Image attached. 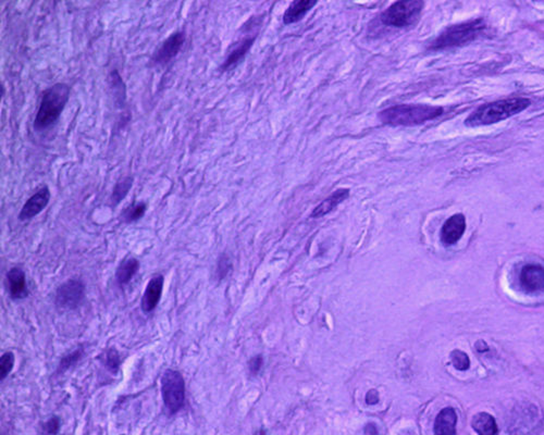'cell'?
Instances as JSON below:
<instances>
[{
    "mask_svg": "<svg viewBox=\"0 0 544 435\" xmlns=\"http://www.w3.org/2000/svg\"><path fill=\"white\" fill-rule=\"evenodd\" d=\"M255 39H256V36L245 37V39H241L238 43L234 44L233 47H232L231 53L226 57V61H224L221 69L223 70V71L232 69V68L236 67L238 62L242 61L243 58L246 56V53H248L251 47L253 46Z\"/></svg>",
    "mask_w": 544,
    "mask_h": 435,
    "instance_id": "obj_15",
    "label": "cell"
},
{
    "mask_svg": "<svg viewBox=\"0 0 544 435\" xmlns=\"http://www.w3.org/2000/svg\"><path fill=\"white\" fill-rule=\"evenodd\" d=\"M105 364L110 372L117 374L120 368V356L116 349H109L106 354Z\"/></svg>",
    "mask_w": 544,
    "mask_h": 435,
    "instance_id": "obj_24",
    "label": "cell"
},
{
    "mask_svg": "<svg viewBox=\"0 0 544 435\" xmlns=\"http://www.w3.org/2000/svg\"><path fill=\"white\" fill-rule=\"evenodd\" d=\"M60 419L58 417H53L43 424V432L46 435H56L59 432Z\"/></svg>",
    "mask_w": 544,
    "mask_h": 435,
    "instance_id": "obj_27",
    "label": "cell"
},
{
    "mask_svg": "<svg viewBox=\"0 0 544 435\" xmlns=\"http://www.w3.org/2000/svg\"><path fill=\"white\" fill-rule=\"evenodd\" d=\"M485 30V24L483 19H477V20L450 26L433 41L430 49L440 51V49L465 45L478 39Z\"/></svg>",
    "mask_w": 544,
    "mask_h": 435,
    "instance_id": "obj_4",
    "label": "cell"
},
{
    "mask_svg": "<svg viewBox=\"0 0 544 435\" xmlns=\"http://www.w3.org/2000/svg\"><path fill=\"white\" fill-rule=\"evenodd\" d=\"M133 185V178L126 177L124 179L120 180L117 184H116L114 190H112L111 202L112 204L118 205L124 200L126 195H128L129 190H131Z\"/></svg>",
    "mask_w": 544,
    "mask_h": 435,
    "instance_id": "obj_20",
    "label": "cell"
},
{
    "mask_svg": "<svg viewBox=\"0 0 544 435\" xmlns=\"http://www.w3.org/2000/svg\"><path fill=\"white\" fill-rule=\"evenodd\" d=\"M232 270V262L230 260L229 257L226 255H223L220 258L219 262H218L217 270H216V275H217L218 280H223L226 275H229L230 271Z\"/></svg>",
    "mask_w": 544,
    "mask_h": 435,
    "instance_id": "obj_25",
    "label": "cell"
},
{
    "mask_svg": "<svg viewBox=\"0 0 544 435\" xmlns=\"http://www.w3.org/2000/svg\"><path fill=\"white\" fill-rule=\"evenodd\" d=\"M255 435H267V433H266L265 430H263V429H261V430L257 431L256 434Z\"/></svg>",
    "mask_w": 544,
    "mask_h": 435,
    "instance_id": "obj_32",
    "label": "cell"
},
{
    "mask_svg": "<svg viewBox=\"0 0 544 435\" xmlns=\"http://www.w3.org/2000/svg\"><path fill=\"white\" fill-rule=\"evenodd\" d=\"M186 33L184 32H176L173 34L170 35L163 44L156 51L155 57H153V61L156 63H167L170 60L176 57L181 49L183 47L184 43H186Z\"/></svg>",
    "mask_w": 544,
    "mask_h": 435,
    "instance_id": "obj_9",
    "label": "cell"
},
{
    "mask_svg": "<svg viewBox=\"0 0 544 435\" xmlns=\"http://www.w3.org/2000/svg\"><path fill=\"white\" fill-rule=\"evenodd\" d=\"M84 285L79 280H68L56 292V304L64 309H74L82 302Z\"/></svg>",
    "mask_w": 544,
    "mask_h": 435,
    "instance_id": "obj_7",
    "label": "cell"
},
{
    "mask_svg": "<svg viewBox=\"0 0 544 435\" xmlns=\"http://www.w3.org/2000/svg\"><path fill=\"white\" fill-rule=\"evenodd\" d=\"M475 349L479 352V353H485V352L489 351V346H488V344L485 343V341L477 342V343H475Z\"/></svg>",
    "mask_w": 544,
    "mask_h": 435,
    "instance_id": "obj_30",
    "label": "cell"
},
{
    "mask_svg": "<svg viewBox=\"0 0 544 435\" xmlns=\"http://www.w3.org/2000/svg\"><path fill=\"white\" fill-rule=\"evenodd\" d=\"M14 366V355L11 352L4 354L0 358V379L1 381L7 378L8 374L12 372Z\"/></svg>",
    "mask_w": 544,
    "mask_h": 435,
    "instance_id": "obj_23",
    "label": "cell"
},
{
    "mask_svg": "<svg viewBox=\"0 0 544 435\" xmlns=\"http://www.w3.org/2000/svg\"><path fill=\"white\" fill-rule=\"evenodd\" d=\"M263 357H261V356H255V357H253L252 359L249 360V372H251V374H254V376L255 374H258L261 368H263Z\"/></svg>",
    "mask_w": 544,
    "mask_h": 435,
    "instance_id": "obj_28",
    "label": "cell"
},
{
    "mask_svg": "<svg viewBox=\"0 0 544 435\" xmlns=\"http://www.w3.org/2000/svg\"><path fill=\"white\" fill-rule=\"evenodd\" d=\"M350 196V190L348 188H338L336 192L332 193L329 198L321 203L318 206L313 209L311 213V218H321L328 213H332L338 205L342 204L344 200H348Z\"/></svg>",
    "mask_w": 544,
    "mask_h": 435,
    "instance_id": "obj_14",
    "label": "cell"
},
{
    "mask_svg": "<svg viewBox=\"0 0 544 435\" xmlns=\"http://www.w3.org/2000/svg\"><path fill=\"white\" fill-rule=\"evenodd\" d=\"M49 200H51V192L47 186L41 188L39 192L35 193L33 196H31L28 200H26L24 206L21 209L20 215H19V219L21 221H28L33 219L35 215L41 213L44 209L46 208L49 205Z\"/></svg>",
    "mask_w": 544,
    "mask_h": 435,
    "instance_id": "obj_10",
    "label": "cell"
},
{
    "mask_svg": "<svg viewBox=\"0 0 544 435\" xmlns=\"http://www.w3.org/2000/svg\"><path fill=\"white\" fill-rule=\"evenodd\" d=\"M163 277L161 275H157L149 281L146 290H145L144 295H143L142 304H141L143 312L148 314L157 307L161 295H163Z\"/></svg>",
    "mask_w": 544,
    "mask_h": 435,
    "instance_id": "obj_12",
    "label": "cell"
},
{
    "mask_svg": "<svg viewBox=\"0 0 544 435\" xmlns=\"http://www.w3.org/2000/svg\"><path fill=\"white\" fill-rule=\"evenodd\" d=\"M7 283L12 298L21 300L28 295L26 275L21 269L14 268L8 272Z\"/></svg>",
    "mask_w": 544,
    "mask_h": 435,
    "instance_id": "obj_16",
    "label": "cell"
},
{
    "mask_svg": "<svg viewBox=\"0 0 544 435\" xmlns=\"http://www.w3.org/2000/svg\"><path fill=\"white\" fill-rule=\"evenodd\" d=\"M138 268H140V262L138 259L129 258L124 260L117 270V279L120 285H128L138 272Z\"/></svg>",
    "mask_w": 544,
    "mask_h": 435,
    "instance_id": "obj_19",
    "label": "cell"
},
{
    "mask_svg": "<svg viewBox=\"0 0 544 435\" xmlns=\"http://www.w3.org/2000/svg\"><path fill=\"white\" fill-rule=\"evenodd\" d=\"M380 397L377 389H371L366 394V403L368 405H376L379 403Z\"/></svg>",
    "mask_w": 544,
    "mask_h": 435,
    "instance_id": "obj_29",
    "label": "cell"
},
{
    "mask_svg": "<svg viewBox=\"0 0 544 435\" xmlns=\"http://www.w3.org/2000/svg\"><path fill=\"white\" fill-rule=\"evenodd\" d=\"M145 213H146V204L145 203H136V204L128 207L126 210H124L122 217L126 222H133V221L140 220Z\"/></svg>",
    "mask_w": 544,
    "mask_h": 435,
    "instance_id": "obj_21",
    "label": "cell"
},
{
    "mask_svg": "<svg viewBox=\"0 0 544 435\" xmlns=\"http://www.w3.org/2000/svg\"><path fill=\"white\" fill-rule=\"evenodd\" d=\"M519 283L526 293L544 292V267L538 264H528L523 267L519 273Z\"/></svg>",
    "mask_w": 544,
    "mask_h": 435,
    "instance_id": "obj_8",
    "label": "cell"
},
{
    "mask_svg": "<svg viewBox=\"0 0 544 435\" xmlns=\"http://www.w3.org/2000/svg\"><path fill=\"white\" fill-rule=\"evenodd\" d=\"M69 95V86L64 83H58L44 91L35 117L34 128L39 130L54 126L64 111Z\"/></svg>",
    "mask_w": 544,
    "mask_h": 435,
    "instance_id": "obj_3",
    "label": "cell"
},
{
    "mask_svg": "<svg viewBox=\"0 0 544 435\" xmlns=\"http://www.w3.org/2000/svg\"><path fill=\"white\" fill-rule=\"evenodd\" d=\"M450 362H452L454 368L458 369L460 372H466L470 367V359H469L468 355L465 352L460 351V349H454L450 353Z\"/></svg>",
    "mask_w": 544,
    "mask_h": 435,
    "instance_id": "obj_22",
    "label": "cell"
},
{
    "mask_svg": "<svg viewBox=\"0 0 544 435\" xmlns=\"http://www.w3.org/2000/svg\"><path fill=\"white\" fill-rule=\"evenodd\" d=\"M466 230V218L462 213L452 215L441 230V241L445 246H452L460 241Z\"/></svg>",
    "mask_w": 544,
    "mask_h": 435,
    "instance_id": "obj_11",
    "label": "cell"
},
{
    "mask_svg": "<svg viewBox=\"0 0 544 435\" xmlns=\"http://www.w3.org/2000/svg\"><path fill=\"white\" fill-rule=\"evenodd\" d=\"M443 113V108L429 105H398L381 111L380 120L393 126H412L435 119Z\"/></svg>",
    "mask_w": 544,
    "mask_h": 435,
    "instance_id": "obj_2",
    "label": "cell"
},
{
    "mask_svg": "<svg viewBox=\"0 0 544 435\" xmlns=\"http://www.w3.org/2000/svg\"><path fill=\"white\" fill-rule=\"evenodd\" d=\"M163 404L170 414H176L186 405V382L176 370L169 369L161 378Z\"/></svg>",
    "mask_w": 544,
    "mask_h": 435,
    "instance_id": "obj_6",
    "label": "cell"
},
{
    "mask_svg": "<svg viewBox=\"0 0 544 435\" xmlns=\"http://www.w3.org/2000/svg\"><path fill=\"white\" fill-rule=\"evenodd\" d=\"M458 419V414L454 408H443L435 418L433 426L435 435H456Z\"/></svg>",
    "mask_w": 544,
    "mask_h": 435,
    "instance_id": "obj_13",
    "label": "cell"
},
{
    "mask_svg": "<svg viewBox=\"0 0 544 435\" xmlns=\"http://www.w3.org/2000/svg\"><path fill=\"white\" fill-rule=\"evenodd\" d=\"M423 3L419 0H402L392 4L380 16L384 26L404 29L415 26L423 12Z\"/></svg>",
    "mask_w": 544,
    "mask_h": 435,
    "instance_id": "obj_5",
    "label": "cell"
},
{
    "mask_svg": "<svg viewBox=\"0 0 544 435\" xmlns=\"http://www.w3.org/2000/svg\"><path fill=\"white\" fill-rule=\"evenodd\" d=\"M365 435H378V428L375 424H368L365 426Z\"/></svg>",
    "mask_w": 544,
    "mask_h": 435,
    "instance_id": "obj_31",
    "label": "cell"
},
{
    "mask_svg": "<svg viewBox=\"0 0 544 435\" xmlns=\"http://www.w3.org/2000/svg\"><path fill=\"white\" fill-rule=\"evenodd\" d=\"M471 426L478 435H498V433L495 419L488 412H479L473 416Z\"/></svg>",
    "mask_w": 544,
    "mask_h": 435,
    "instance_id": "obj_18",
    "label": "cell"
},
{
    "mask_svg": "<svg viewBox=\"0 0 544 435\" xmlns=\"http://www.w3.org/2000/svg\"><path fill=\"white\" fill-rule=\"evenodd\" d=\"M82 355L83 352L81 348H79L76 351L72 352L69 355H66V357L62 358L61 362H60L59 368L61 369V370L69 369L70 367L74 366V364L82 358Z\"/></svg>",
    "mask_w": 544,
    "mask_h": 435,
    "instance_id": "obj_26",
    "label": "cell"
},
{
    "mask_svg": "<svg viewBox=\"0 0 544 435\" xmlns=\"http://www.w3.org/2000/svg\"><path fill=\"white\" fill-rule=\"evenodd\" d=\"M317 1L316 0H296L291 4L283 16L284 24H296L304 18L305 14L313 9Z\"/></svg>",
    "mask_w": 544,
    "mask_h": 435,
    "instance_id": "obj_17",
    "label": "cell"
},
{
    "mask_svg": "<svg viewBox=\"0 0 544 435\" xmlns=\"http://www.w3.org/2000/svg\"><path fill=\"white\" fill-rule=\"evenodd\" d=\"M530 103V101L524 97H513L485 103L473 111L467 118L465 124L469 126H479L498 123L524 111Z\"/></svg>",
    "mask_w": 544,
    "mask_h": 435,
    "instance_id": "obj_1",
    "label": "cell"
}]
</instances>
